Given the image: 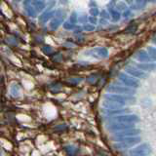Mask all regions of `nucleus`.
I'll return each instance as SVG.
<instances>
[{"instance_id": "obj_1", "label": "nucleus", "mask_w": 156, "mask_h": 156, "mask_svg": "<svg viewBox=\"0 0 156 156\" xmlns=\"http://www.w3.org/2000/svg\"><path fill=\"white\" fill-rule=\"evenodd\" d=\"M140 136H123V138H115L117 144L113 145V147L116 149H127L133 146L140 141Z\"/></svg>"}, {"instance_id": "obj_2", "label": "nucleus", "mask_w": 156, "mask_h": 156, "mask_svg": "<svg viewBox=\"0 0 156 156\" xmlns=\"http://www.w3.org/2000/svg\"><path fill=\"white\" fill-rule=\"evenodd\" d=\"M107 91L114 94H121V95H127V96H133L135 95V89L128 86H118V85H109L107 88Z\"/></svg>"}, {"instance_id": "obj_3", "label": "nucleus", "mask_w": 156, "mask_h": 156, "mask_svg": "<svg viewBox=\"0 0 156 156\" xmlns=\"http://www.w3.org/2000/svg\"><path fill=\"white\" fill-rule=\"evenodd\" d=\"M118 79L123 83L124 85L134 88V89H136V88L140 87V82L136 79H135L134 76L128 74V73H119Z\"/></svg>"}, {"instance_id": "obj_4", "label": "nucleus", "mask_w": 156, "mask_h": 156, "mask_svg": "<svg viewBox=\"0 0 156 156\" xmlns=\"http://www.w3.org/2000/svg\"><path fill=\"white\" fill-rule=\"evenodd\" d=\"M105 100H108V101H115V102H118V104H120L122 105H125L127 104V101H135L134 98H130V96L121 95V94L115 95L114 93H111V94H106L105 96Z\"/></svg>"}, {"instance_id": "obj_5", "label": "nucleus", "mask_w": 156, "mask_h": 156, "mask_svg": "<svg viewBox=\"0 0 156 156\" xmlns=\"http://www.w3.org/2000/svg\"><path fill=\"white\" fill-rule=\"evenodd\" d=\"M150 152H151V146L148 144H141L136 146V147L130 149L128 154L135 155V156H141V155H148Z\"/></svg>"}, {"instance_id": "obj_6", "label": "nucleus", "mask_w": 156, "mask_h": 156, "mask_svg": "<svg viewBox=\"0 0 156 156\" xmlns=\"http://www.w3.org/2000/svg\"><path fill=\"white\" fill-rule=\"evenodd\" d=\"M113 122H126V123H136L139 122V116L135 114H123V115H114L110 118Z\"/></svg>"}, {"instance_id": "obj_7", "label": "nucleus", "mask_w": 156, "mask_h": 156, "mask_svg": "<svg viewBox=\"0 0 156 156\" xmlns=\"http://www.w3.org/2000/svg\"><path fill=\"white\" fill-rule=\"evenodd\" d=\"M125 71L128 73V74L134 76L135 78H139V79H144V78H147L148 74L145 73V71L140 69L139 67L133 66H128L125 67Z\"/></svg>"}, {"instance_id": "obj_8", "label": "nucleus", "mask_w": 156, "mask_h": 156, "mask_svg": "<svg viewBox=\"0 0 156 156\" xmlns=\"http://www.w3.org/2000/svg\"><path fill=\"white\" fill-rule=\"evenodd\" d=\"M134 123H126V122H114L108 126V130L111 132H117L121 130H126L130 128H134Z\"/></svg>"}, {"instance_id": "obj_9", "label": "nucleus", "mask_w": 156, "mask_h": 156, "mask_svg": "<svg viewBox=\"0 0 156 156\" xmlns=\"http://www.w3.org/2000/svg\"><path fill=\"white\" fill-rule=\"evenodd\" d=\"M140 133V130L134 128L126 129V130H121L117 131L114 133V138H123V136H139Z\"/></svg>"}, {"instance_id": "obj_10", "label": "nucleus", "mask_w": 156, "mask_h": 156, "mask_svg": "<svg viewBox=\"0 0 156 156\" xmlns=\"http://www.w3.org/2000/svg\"><path fill=\"white\" fill-rule=\"evenodd\" d=\"M135 58L136 60H139L140 62H150L152 60V58L150 57V55L148 54V52H145L144 50H140L135 54Z\"/></svg>"}, {"instance_id": "obj_11", "label": "nucleus", "mask_w": 156, "mask_h": 156, "mask_svg": "<svg viewBox=\"0 0 156 156\" xmlns=\"http://www.w3.org/2000/svg\"><path fill=\"white\" fill-rule=\"evenodd\" d=\"M136 67H139L140 69L144 70V71H156V63L155 62H145L144 63H136Z\"/></svg>"}, {"instance_id": "obj_12", "label": "nucleus", "mask_w": 156, "mask_h": 156, "mask_svg": "<svg viewBox=\"0 0 156 156\" xmlns=\"http://www.w3.org/2000/svg\"><path fill=\"white\" fill-rule=\"evenodd\" d=\"M63 19L65 17H55L53 18V20L50 23V28L52 30H57V29L60 27L61 24L63 23Z\"/></svg>"}, {"instance_id": "obj_13", "label": "nucleus", "mask_w": 156, "mask_h": 156, "mask_svg": "<svg viewBox=\"0 0 156 156\" xmlns=\"http://www.w3.org/2000/svg\"><path fill=\"white\" fill-rule=\"evenodd\" d=\"M102 105H104L105 107H106V108H108V109H118V108H122V107L124 106V105L118 104V102L108 101V100H106V101L102 102Z\"/></svg>"}, {"instance_id": "obj_14", "label": "nucleus", "mask_w": 156, "mask_h": 156, "mask_svg": "<svg viewBox=\"0 0 156 156\" xmlns=\"http://www.w3.org/2000/svg\"><path fill=\"white\" fill-rule=\"evenodd\" d=\"M55 12L56 11H48V12L43 13L40 16V18H39V22H40L41 23H47L49 20H51L55 17Z\"/></svg>"}, {"instance_id": "obj_15", "label": "nucleus", "mask_w": 156, "mask_h": 156, "mask_svg": "<svg viewBox=\"0 0 156 156\" xmlns=\"http://www.w3.org/2000/svg\"><path fill=\"white\" fill-rule=\"evenodd\" d=\"M147 3H148V0H135V2L132 4V9L140 10V9H143Z\"/></svg>"}, {"instance_id": "obj_16", "label": "nucleus", "mask_w": 156, "mask_h": 156, "mask_svg": "<svg viewBox=\"0 0 156 156\" xmlns=\"http://www.w3.org/2000/svg\"><path fill=\"white\" fill-rule=\"evenodd\" d=\"M94 52L97 54V57H101V58H107L108 57V50L106 48L104 47H100V48H95Z\"/></svg>"}, {"instance_id": "obj_17", "label": "nucleus", "mask_w": 156, "mask_h": 156, "mask_svg": "<svg viewBox=\"0 0 156 156\" xmlns=\"http://www.w3.org/2000/svg\"><path fill=\"white\" fill-rule=\"evenodd\" d=\"M31 5L34 7V9H35L37 12L42 11V10L45 9V7H46L45 2L42 1V0H35V1H32Z\"/></svg>"}, {"instance_id": "obj_18", "label": "nucleus", "mask_w": 156, "mask_h": 156, "mask_svg": "<svg viewBox=\"0 0 156 156\" xmlns=\"http://www.w3.org/2000/svg\"><path fill=\"white\" fill-rule=\"evenodd\" d=\"M24 10H26V13L28 15L29 17H32V18H35L36 17V15H37V11L35 9H34V7L30 4H28V5H26L24 6Z\"/></svg>"}, {"instance_id": "obj_19", "label": "nucleus", "mask_w": 156, "mask_h": 156, "mask_svg": "<svg viewBox=\"0 0 156 156\" xmlns=\"http://www.w3.org/2000/svg\"><path fill=\"white\" fill-rule=\"evenodd\" d=\"M110 17H112V21L113 22H118L121 18V14L114 9H110Z\"/></svg>"}, {"instance_id": "obj_20", "label": "nucleus", "mask_w": 156, "mask_h": 156, "mask_svg": "<svg viewBox=\"0 0 156 156\" xmlns=\"http://www.w3.org/2000/svg\"><path fill=\"white\" fill-rule=\"evenodd\" d=\"M65 150H66V152L68 155H73V154H75V152H76V148L74 147V146H72V145L65 146Z\"/></svg>"}, {"instance_id": "obj_21", "label": "nucleus", "mask_w": 156, "mask_h": 156, "mask_svg": "<svg viewBox=\"0 0 156 156\" xmlns=\"http://www.w3.org/2000/svg\"><path fill=\"white\" fill-rule=\"evenodd\" d=\"M62 26L65 27V29H67V30H71V29L75 28V24L70 22H65L62 23Z\"/></svg>"}, {"instance_id": "obj_22", "label": "nucleus", "mask_w": 156, "mask_h": 156, "mask_svg": "<svg viewBox=\"0 0 156 156\" xmlns=\"http://www.w3.org/2000/svg\"><path fill=\"white\" fill-rule=\"evenodd\" d=\"M147 52L150 55V57L152 58V60H156V48L153 47H148L147 48Z\"/></svg>"}, {"instance_id": "obj_23", "label": "nucleus", "mask_w": 156, "mask_h": 156, "mask_svg": "<svg viewBox=\"0 0 156 156\" xmlns=\"http://www.w3.org/2000/svg\"><path fill=\"white\" fill-rule=\"evenodd\" d=\"M95 26L92 23H85L84 26H83V29L86 31H94L95 30Z\"/></svg>"}, {"instance_id": "obj_24", "label": "nucleus", "mask_w": 156, "mask_h": 156, "mask_svg": "<svg viewBox=\"0 0 156 156\" xmlns=\"http://www.w3.org/2000/svg\"><path fill=\"white\" fill-rule=\"evenodd\" d=\"M89 12L91 14V16H94V17L99 16V14H100L99 9H98L97 7H91V9L89 10Z\"/></svg>"}, {"instance_id": "obj_25", "label": "nucleus", "mask_w": 156, "mask_h": 156, "mask_svg": "<svg viewBox=\"0 0 156 156\" xmlns=\"http://www.w3.org/2000/svg\"><path fill=\"white\" fill-rule=\"evenodd\" d=\"M42 51L45 53L46 55H50V54H52V52H53V48L49 45H45V46H43Z\"/></svg>"}, {"instance_id": "obj_26", "label": "nucleus", "mask_w": 156, "mask_h": 156, "mask_svg": "<svg viewBox=\"0 0 156 156\" xmlns=\"http://www.w3.org/2000/svg\"><path fill=\"white\" fill-rule=\"evenodd\" d=\"M77 21H78V18H77V14L75 13V12H73L71 15H70V23H77Z\"/></svg>"}, {"instance_id": "obj_27", "label": "nucleus", "mask_w": 156, "mask_h": 156, "mask_svg": "<svg viewBox=\"0 0 156 156\" xmlns=\"http://www.w3.org/2000/svg\"><path fill=\"white\" fill-rule=\"evenodd\" d=\"M101 19H105V20H108L110 18V14L108 12H106L105 10H104V11L101 12Z\"/></svg>"}, {"instance_id": "obj_28", "label": "nucleus", "mask_w": 156, "mask_h": 156, "mask_svg": "<svg viewBox=\"0 0 156 156\" xmlns=\"http://www.w3.org/2000/svg\"><path fill=\"white\" fill-rule=\"evenodd\" d=\"M68 81H69L72 85H77L78 83H80L82 81V79H81V78H70Z\"/></svg>"}, {"instance_id": "obj_29", "label": "nucleus", "mask_w": 156, "mask_h": 156, "mask_svg": "<svg viewBox=\"0 0 156 156\" xmlns=\"http://www.w3.org/2000/svg\"><path fill=\"white\" fill-rule=\"evenodd\" d=\"M11 92L14 97H18L19 96V88L18 86H13L12 89H11Z\"/></svg>"}, {"instance_id": "obj_30", "label": "nucleus", "mask_w": 156, "mask_h": 156, "mask_svg": "<svg viewBox=\"0 0 156 156\" xmlns=\"http://www.w3.org/2000/svg\"><path fill=\"white\" fill-rule=\"evenodd\" d=\"M117 9L120 10V11H125V10L127 9V6L125 3H119L118 5H117Z\"/></svg>"}, {"instance_id": "obj_31", "label": "nucleus", "mask_w": 156, "mask_h": 156, "mask_svg": "<svg viewBox=\"0 0 156 156\" xmlns=\"http://www.w3.org/2000/svg\"><path fill=\"white\" fill-rule=\"evenodd\" d=\"M96 78H97V77H96L95 75H91V76H89V77L87 78V81L89 82L90 84H94V83L96 82V80H97Z\"/></svg>"}, {"instance_id": "obj_32", "label": "nucleus", "mask_w": 156, "mask_h": 156, "mask_svg": "<svg viewBox=\"0 0 156 156\" xmlns=\"http://www.w3.org/2000/svg\"><path fill=\"white\" fill-rule=\"evenodd\" d=\"M88 21L90 22V23H92V24H96L97 23V18L96 17H94V16H91V17H89L88 18Z\"/></svg>"}, {"instance_id": "obj_33", "label": "nucleus", "mask_w": 156, "mask_h": 156, "mask_svg": "<svg viewBox=\"0 0 156 156\" xmlns=\"http://www.w3.org/2000/svg\"><path fill=\"white\" fill-rule=\"evenodd\" d=\"M131 11H130V9H126L125 11H124V13H123V17L124 18H128V17H130L131 16Z\"/></svg>"}, {"instance_id": "obj_34", "label": "nucleus", "mask_w": 156, "mask_h": 156, "mask_svg": "<svg viewBox=\"0 0 156 156\" xmlns=\"http://www.w3.org/2000/svg\"><path fill=\"white\" fill-rule=\"evenodd\" d=\"M66 128H67V127L66 125H58V126L56 127L55 130H57V131H62V130H66Z\"/></svg>"}, {"instance_id": "obj_35", "label": "nucleus", "mask_w": 156, "mask_h": 156, "mask_svg": "<svg viewBox=\"0 0 156 156\" xmlns=\"http://www.w3.org/2000/svg\"><path fill=\"white\" fill-rule=\"evenodd\" d=\"M125 1H126V3H127V4L132 5V4H133V3L135 2V0H125Z\"/></svg>"}, {"instance_id": "obj_36", "label": "nucleus", "mask_w": 156, "mask_h": 156, "mask_svg": "<svg viewBox=\"0 0 156 156\" xmlns=\"http://www.w3.org/2000/svg\"><path fill=\"white\" fill-rule=\"evenodd\" d=\"M152 42L156 44V36H154V37H153V39H152Z\"/></svg>"}, {"instance_id": "obj_37", "label": "nucleus", "mask_w": 156, "mask_h": 156, "mask_svg": "<svg viewBox=\"0 0 156 156\" xmlns=\"http://www.w3.org/2000/svg\"><path fill=\"white\" fill-rule=\"evenodd\" d=\"M15 1H18L19 2V1H21V0H15Z\"/></svg>"}, {"instance_id": "obj_38", "label": "nucleus", "mask_w": 156, "mask_h": 156, "mask_svg": "<svg viewBox=\"0 0 156 156\" xmlns=\"http://www.w3.org/2000/svg\"><path fill=\"white\" fill-rule=\"evenodd\" d=\"M0 155H1V151H0Z\"/></svg>"}, {"instance_id": "obj_39", "label": "nucleus", "mask_w": 156, "mask_h": 156, "mask_svg": "<svg viewBox=\"0 0 156 156\" xmlns=\"http://www.w3.org/2000/svg\"><path fill=\"white\" fill-rule=\"evenodd\" d=\"M32 1H35V0H32Z\"/></svg>"}]
</instances>
